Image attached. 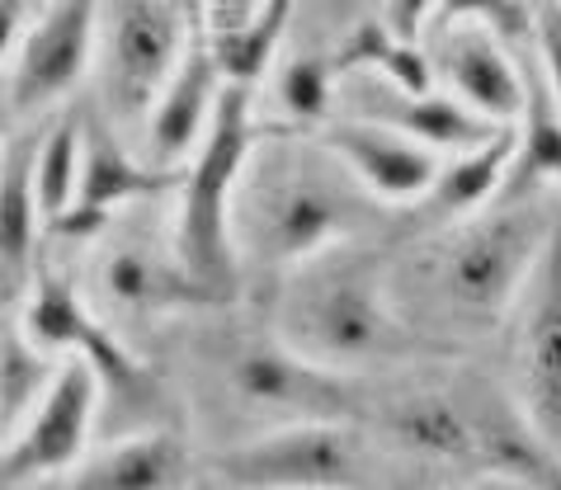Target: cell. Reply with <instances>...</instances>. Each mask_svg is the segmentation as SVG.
<instances>
[{
    "label": "cell",
    "mask_w": 561,
    "mask_h": 490,
    "mask_svg": "<svg viewBox=\"0 0 561 490\" xmlns=\"http://www.w3.org/2000/svg\"><path fill=\"white\" fill-rule=\"evenodd\" d=\"M454 24H481L501 34L510 47H528L534 38V5L528 0H439L430 29H454Z\"/></svg>",
    "instance_id": "4316f807"
},
{
    "label": "cell",
    "mask_w": 561,
    "mask_h": 490,
    "mask_svg": "<svg viewBox=\"0 0 561 490\" xmlns=\"http://www.w3.org/2000/svg\"><path fill=\"white\" fill-rule=\"evenodd\" d=\"M38 133L14 128L5 141V180H0V274H5V311H20L34 293V278L43 274L38 246H43V203H38Z\"/></svg>",
    "instance_id": "d6986e66"
},
{
    "label": "cell",
    "mask_w": 561,
    "mask_h": 490,
    "mask_svg": "<svg viewBox=\"0 0 561 490\" xmlns=\"http://www.w3.org/2000/svg\"><path fill=\"white\" fill-rule=\"evenodd\" d=\"M43 5H48V0H43Z\"/></svg>",
    "instance_id": "836d02e7"
},
{
    "label": "cell",
    "mask_w": 561,
    "mask_h": 490,
    "mask_svg": "<svg viewBox=\"0 0 561 490\" xmlns=\"http://www.w3.org/2000/svg\"><path fill=\"white\" fill-rule=\"evenodd\" d=\"M425 53L439 90L462 100L472 114L491 118L495 128L519 123L528 100V71L519 47H510L501 34H491L481 24H454V29H430Z\"/></svg>",
    "instance_id": "7c38bea8"
},
{
    "label": "cell",
    "mask_w": 561,
    "mask_h": 490,
    "mask_svg": "<svg viewBox=\"0 0 561 490\" xmlns=\"http://www.w3.org/2000/svg\"><path fill=\"white\" fill-rule=\"evenodd\" d=\"M67 490H190V448L175 430H137L71 471Z\"/></svg>",
    "instance_id": "44dd1931"
},
{
    "label": "cell",
    "mask_w": 561,
    "mask_h": 490,
    "mask_svg": "<svg viewBox=\"0 0 561 490\" xmlns=\"http://www.w3.org/2000/svg\"><path fill=\"white\" fill-rule=\"evenodd\" d=\"M528 5H542V0H528Z\"/></svg>",
    "instance_id": "d6a6232c"
},
{
    "label": "cell",
    "mask_w": 561,
    "mask_h": 490,
    "mask_svg": "<svg viewBox=\"0 0 561 490\" xmlns=\"http://www.w3.org/2000/svg\"><path fill=\"white\" fill-rule=\"evenodd\" d=\"M387 434L401 453L444 467H486L501 477H524L557 486L552 448L524 415H505L501 406L481 410L454 387H415L387 410Z\"/></svg>",
    "instance_id": "5b68a950"
},
{
    "label": "cell",
    "mask_w": 561,
    "mask_h": 490,
    "mask_svg": "<svg viewBox=\"0 0 561 490\" xmlns=\"http://www.w3.org/2000/svg\"><path fill=\"white\" fill-rule=\"evenodd\" d=\"M34 175H38V203L48 227H57L61 217L76 208L81 198V175H85V114H61L48 128H38V156H34Z\"/></svg>",
    "instance_id": "cb8c5ba5"
},
{
    "label": "cell",
    "mask_w": 561,
    "mask_h": 490,
    "mask_svg": "<svg viewBox=\"0 0 561 490\" xmlns=\"http://www.w3.org/2000/svg\"><path fill=\"white\" fill-rule=\"evenodd\" d=\"M538 76L548 81V90L561 104V0H542L534 5V38H528Z\"/></svg>",
    "instance_id": "f1b7e54d"
},
{
    "label": "cell",
    "mask_w": 561,
    "mask_h": 490,
    "mask_svg": "<svg viewBox=\"0 0 561 490\" xmlns=\"http://www.w3.org/2000/svg\"><path fill=\"white\" fill-rule=\"evenodd\" d=\"M368 0H298V14H293V34L311 53H340L358 24L368 20Z\"/></svg>",
    "instance_id": "83f0119b"
},
{
    "label": "cell",
    "mask_w": 561,
    "mask_h": 490,
    "mask_svg": "<svg viewBox=\"0 0 561 490\" xmlns=\"http://www.w3.org/2000/svg\"><path fill=\"white\" fill-rule=\"evenodd\" d=\"M378 14L392 34H401L407 43H420L425 29L434 24V14H439V0H378Z\"/></svg>",
    "instance_id": "4dcf8cb0"
},
{
    "label": "cell",
    "mask_w": 561,
    "mask_h": 490,
    "mask_svg": "<svg viewBox=\"0 0 561 490\" xmlns=\"http://www.w3.org/2000/svg\"><path fill=\"white\" fill-rule=\"evenodd\" d=\"M335 114L387 123V128L415 137L420 147H430L439 156L472 151L501 133L491 118L472 114V109L462 100H454L448 90H420L415 94V90H401V86L382 81V76H368V71H340Z\"/></svg>",
    "instance_id": "4fadbf2b"
},
{
    "label": "cell",
    "mask_w": 561,
    "mask_h": 490,
    "mask_svg": "<svg viewBox=\"0 0 561 490\" xmlns=\"http://www.w3.org/2000/svg\"><path fill=\"white\" fill-rule=\"evenodd\" d=\"M43 14V0H0V20H5V57L24 43V34L34 29Z\"/></svg>",
    "instance_id": "1f68e13d"
},
{
    "label": "cell",
    "mask_w": 561,
    "mask_h": 490,
    "mask_svg": "<svg viewBox=\"0 0 561 490\" xmlns=\"http://www.w3.org/2000/svg\"><path fill=\"white\" fill-rule=\"evenodd\" d=\"M227 391L245 415L274 424L302 420H350V377L302 358L288 340L251 335L227 354Z\"/></svg>",
    "instance_id": "9c48e42d"
},
{
    "label": "cell",
    "mask_w": 561,
    "mask_h": 490,
    "mask_svg": "<svg viewBox=\"0 0 561 490\" xmlns=\"http://www.w3.org/2000/svg\"><path fill=\"white\" fill-rule=\"evenodd\" d=\"M10 316L57 358L95 363V373L104 377V391H114V397L151 391V373L123 350V340L108 330V321H100V316L71 293L67 278H57V274L43 269V274L34 278V293L24 297V307L10 311Z\"/></svg>",
    "instance_id": "5bb4252c"
},
{
    "label": "cell",
    "mask_w": 561,
    "mask_h": 490,
    "mask_svg": "<svg viewBox=\"0 0 561 490\" xmlns=\"http://www.w3.org/2000/svg\"><path fill=\"white\" fill-rule=\"evenodd\" d=\"M255 86H231L222 94L204 147L180 170L175 189V227L170 250L190 269V278L208 293L213 307L241 293V250H237V189L245 156L255 147Z\"/></svg>",
    "instance_id": "277c9868"
},
{
    "label": "cell",
    "mask_w": 561,
    "mask_h": 490,
    "mask_svg": "<svg viewBox=\"0 0 561 490\" xmlns=\"http://www.w3.org/2000/svg\"><path fill=\"white\" fill-rule=\"evenodd\" d=\"M387 208L307 128L270 123L255 133L237 189L241 269L284 278L350 241H373Z\"/></svg>",
    "instance_id": "6da1fadb"
},
{
    "label": "cell",
    "mask_w": 561,
    "mask_h": 490,
    "mask_svg": "<svg viewBox=\"0 0 561 490\" xmlns=\"http://www.w3.org/2000/svg\"><path fill=\"white\" fill-rule=\"evenodd\" d=\"M194 43L190 0H104L95 57L104 118L114 128H142Z\"/></svg>",
    "instance_id": "8992f818"
},
{
    "label": "cell",
    "mask_w": 561,
    "mask_h": 490,
    "mask_svg": "<svg viewBox=\"0 0 561 490\" xmlns=\"http://www.w3.org/2000/svg\"><path fill=\"white\" fill-rule=\"evenodd\" d=\"M61 363H67V358H57L53 350H43V344L10 316V321H5V350H0V397H5V406H0V410H5V434L43 397H48V387L57 383Z\"/></svg>",
    "instance_id": "d4e9b609"
},
{
    "label": "cell",
    "mask_w": 561,
    "mask_h": 490,
    "mask_svg": "<svg viewBox=\"0 0 561 490\" xmlns=\"http://www.w3.org/2000/svg\"><path fill=\"white\" fill-rule=\"evenodd\" d=\"M307 133L317 137L321 147L382 203V208H401V203L415 208V203L425 198V189L434 184V175H439V166H444L439 151L420 147L415 137L387 128V123L331 114L325 123H317V128H307Z\"/></svg>",
    "instance_id": "9a60e30c"
},
{
    "label": "cell",
    "mask_w": 561,
    "mask_h": 490,
    "mask_svg": "<svg viewBox=\"0 0 561 490\" xmlns=\"http://www.w3.org/2000/svg\"><path fill=\"white\" fill-rule=\"evenodd\" d=\"M335 90H340V67H335L331 53L298 47V53L274 71V104L293 128H317V123L331 118Z\"/></svg>",
    "instance_id": "484cf974"
},
{
    "label": "cell",
    "mask_w": 561,
    "mask_h": 490,
    "mask_svg": "<svg viewBox=\"0 0 561 490\" xmlns=\"http://www.w3.org/2000/svg\"><path fill=\"white\" fill-rule=\"evenodd\" d=\"M100 406H104V377L95 373V363L67 358L57 383L48 387V397L5 434V490L48 486L81 467Z\"/></svg>",
    "instance_id": "30bf717a"
},
{
    "label": "cell",
    "mask_w": 561,
    "mask_h": 490,
    "mask_svg": "<svg viewBox=\"0 0 561 490\" xmlns=\"http://www.w3.org/2000/svg\"><path fill=\"white\" fill-rule=\"evenodd\" d=\"M514 151H519V137H514V128H501L491 141H481L472 151L444 156V166H439V175H434V184L425 189V198L411 208L415 227L420 231L454 227L462 217L491 208L495 198H505Z\"/></svg>",
    "instance_id": "ffe728a7"
},
{
    "label": "cell",
    "mask_w": 561,
    "mask_h": 490,
    "mask_svg": "<svg viewBox=\"0 0 561 490\" xmlns=\"http://www.w3.org/2000/svg\"><path fill=\"white\" fill-rule=\"evenodd\" d=\"M194 5L208 24V38H231V34H245L260 20L264 0H194Z\"/></svg>",
    "instance_id": "f546056e"
},
{
    "label": "cell",
    "mask_w": 561,
    "mask_h": 490,
    "mask_svg": "<svg viewBox=\"0 0 561 490\" xmlns=\"http://www.w3.org/2000/svg\"><path fill=\"white\" fill-rule=\"evenodd\" d=\"M368 453L350 420L274 424L217 457L227 490H364Z\"/></svg>",
    "instance_id": "52a82bcc"
},
{
    "label": "cell",
    "mask_w": 561,
    "mask_h": 490,
    "mask_svg": "<svg viewBox=\"0 0 561 490\" xmlns=\"http://www.w3.org/2000/svg\"><path fill=\"white\" fill-rule=\"evenodd\" d=\"M335 67L340 71H368V76H382V81H392L401 90H439L434 86V67H430V53L420 43H407L401 34L382 24V14L373 10L364 24L354 29V34L340 43L335 53Z\"/></svg>",
    "instance_id": "603a6c76"
},
{
    "label": "cell",
    "mask_w": 561,
    "mask_h": 490,
    "mask_svg": "<svg viewBox=\"0 0 561 490\" xmlns=\"http://www.w3.org/2000/svg\"><path fill=\"white\" fill-rule=\"evenodd\" d=\"M510 321V368L519 415L534 424L548 448H561V203L538 269Z\"/></svg>",
    "instance_id": "8fae6325"
},
{
    "label": "cell",
    "mask_w": 561,
    "mask_h": 490,
    "mask_svg": "<svg viewBox=\"0 0 561 490\" xmlns=\"http://www.w3.org/2000/svg\"><path fill=\"white\" fill-rule=\"evenodd\" d=\"M104 0H48L24 43L5 57L10 123H38L95 71Z\"/></svg>",
    "instance_id": "ba28073f"
},
{
    "label": "cell",
    "mask_w": 561,
    "mask_h": 490,
    "mask_svg": "<svg viewBox=\"0 0 561 490\" xmlns=\"http://www.w3.org/2000/svg\"><path fill=\"white\" fill-rule=\"evenodd\" d=\"M552 223L557 198L538 189L505 194L454 227L425 231V246L411 264V297L397 303L401 316H420L415 326L439 330L444 340L491 335L519 307Z\"/></svg>",
    "instance_id": "7a4b0ae2"
},
{
    "label": "cell",
    "mask_w": 561,
    "mask_h": 490,
    "mask_svg": "<svg viewBox=\"0 0 561 490\" xmlns=\"http://www.w3.org/2000/svg\"><path fill=\"white\" fill-rule=\"evenodd\" d=\"M274 335L345 377L415 350V330L397 307L392 274L373 241L335 246L278 278Z\"/></svg>",
    "instance_id": "3957f363"
},
{
    "label": "cell",
    "mask_w": 561,
    "mask_h": 490,
    "mask_svg": "<svg viewBox=\"0 0 561 490\" xmlns=\"http://www.w3.org/2000/svg\"><path fill=\"white\" fill-rule=\"evenodd\" d=\"M100 293L118 316L133 321H156V316L184 311V307H213L208 293L190 278V269L175 260V250L161 255L151 241H108L100 255Z\"/></svg>",
    "instance_id": "ac0fdd59"
},
{
    "label": "cell",
    "mask_w": 561,
    "mask_h": 490,
    "mask_svg": "<svg viewBox=\"0 0 561 490\" xmlns=\"http://www.w3.org/2000/svg\"><path fill=\"white\" fill-rule=\"evenodd\" d=\"M118 128L108 118L85 114V175H81V198L61 217L53 231L61 236H100L108 217L128 203H147L180 189V170H156L142 156H133L114 137Z\"/></svg>",
    "instance_id": "2e32d148"
},
{
    "label": "cell",
    "mask_w": 561,
    "mask_h": 490,
    "mask_svg": "<svg viewBox=\"0 0 561 490\" xmlns=\"http://www.w3.org/2000/svg\"><path fill=\"white\" fill-rule=\"evenodd\" d=\"M524 71H528V100L519 123H514L519 151H514L505 194H538V189L561 184V104L538 76L534 53H524Z\"/></svg>",
    "instance_id": "7402d4cb"
},
{
    "label": "cell",
    "mask_w": 561,
    "mask_h": 490,
    "mask_svg": "<svg viewBox=\"0 0 561 490\" xmlns=\"http://www.w3.org/2000/svg\"><path fill=\"white\" fill-rule=\"evenodd\" d=\"M222 94H227L222 61H217L208 38H198L190 57L180 61V71L170 76V86L161 90V100L151 104L147 123L137 128L142 133V161H151L156 170L190 166V156L204 147L217 109H222Z\"/></svg>",
    "instance_id": "e0dca14e"
}]
</instances>
